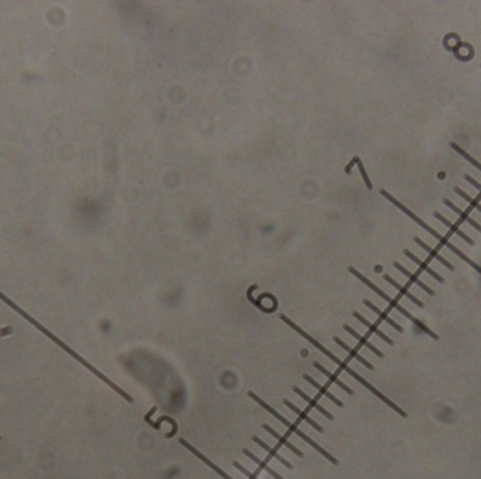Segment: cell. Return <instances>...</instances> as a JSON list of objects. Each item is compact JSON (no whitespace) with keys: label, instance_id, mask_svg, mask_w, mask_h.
Wrapping results in <instances>:
<instances>
[{"label":"cell","instance_id":"1","mask_svg":"<svg viewBox=\"0 0 481 479\" xmlns=\"http://www.w3.org/2000/svg\"><path fill=\"white\" fill-rule=\"evenodd\" d=\"M280 319H282V321H283V322H286V323H287V325H289V326H290L291 329H294V330H296V332H297V333H298V335L303 336V337H304V339H305V340L310 341V343H311V344H312V346H314V347L318 348V350H319V351H321L323 354H325V355H327V357H328V358H330V360L334 361V363H335L336 366H339V367L342 368V366H343V364H345V363H343V361L341 360V358H338V357H336V355L334 354V353H331V351H330V350H328V348L324 347V346H323V344H321V343H319V341L315 340V339H314L312 336L308 335V333H307L305 330H303V329L300 328V326H297L296 323H294V322L291 321L290 318H287V316L283 315V314H282V315H280Z\"/></svg>","mask_w":481,"mask_h":479},{"label":"cell","instance_id":"2","mask_svg":"<svg viewBox=\"0 0 481 479\" xmlns=\"http://www.w3.org/2000/svg\"><path fill=\"white\" fill-rule=\"evenodd\" d=\"M380 194H382V196H383V197H384V198H387V200H389L390 203L394 204V205H396L397 208H400V210H401L402 212H404V214H407V215H408L409 218H412V219H414V221H415V222L418 223L419 226H422L423 229L428 230L429 233H431L432 236H435L436 239H438V241H441L442 243H443V242H445V241H446V239H445V237L442 236V235H439V233H438V232H436V230L434 229V228H431V226H429L428 223L423 222V221H422L421 218L418 217V215H415V214H414V212H412V211H411V210H408V208H407L405 205H402V204L400 203V201H398L397 198L393 197V196H391V194H389L387 191H386V190H380Z\"/></svg>","mask_w":481,"mask_h":479},{"label":"cell","instance_id":"3","mask_svg":"<svg viewBox=\"0 0 481 479\" xmlns=\"http://www.w3.org/2000/svg\"><path fill=\"white\" fill-rule=\"evenodd\" d=\"M286 427H289V429H290L291 432H293V433L296 434V436H298L300 439H303L304 441H305V443H308V444H310V446L312 447L314 450H316V451H318V453L321 454V455H324V457H325V458L328 459V461H331V462H332L334 465H338V459H336L335 457H334V455H331V454L328 453V451H327L325 448H323V447L319 446L318 443H315V441H314V440L311 439V437H308V436H307V434L304 433V432H301V430H300L298 427L294 426V425H293L291 422H289V423L286 425Z\"/></svg>","mask_w":481,"mask_h":479},{"label":"cell","instance_id":"4","mask_svg":"<svg viewBox=\"0 0 481 479\" xmlns=\"http://www.w3.org/2000/svg\"><path fill=\"white\" fill-rule=\"evenodd\" d=\"M179 443H180L182 446L185 447V448H187V450H189L190 453L194 454V455H196V457H197L198 459H201V461H203L204 464H207V465L210 466V468H211V469H212V471H214V472H217L218 475H220V476H221V478H223V479H234V478H232V476H230L228 473L225 472V471H223V469H221L220 466L216 465V464H214V462H212L211 459L207 458V457H205L204 454H201V453H200V451H198V450H196V448H194V447L191 446V444H190V443H189V441H186L185 439H180V440H179Z\"/></svg>","mask_w":481,"mask_h":479},{"label":"cell","instance_id":"5","mask_svg":"<svg viewBox=\"0 0 481 479\" xmlns=\"http://www.w3.org/2000/svg\"><path fill=\"white\" fill-rule=\"evenodd\" d=\"M342 370H345V371H346V373H348V374L350 375V377H352V378H355L356 381H359V382H360V384H362L363 387H366L367 388V389H369V391H371V392H373V394L376 395V396H379V398H380V399L382 400H384V402H386V403H389L390 406L393 407V409H396V410H398V412H400V413H402L401 410H400V409H398V407L396 406V405H394V403H393V402H390L389 399H387V398H386V396H384V395L382 394V392H379V391H377L376 388L373 387V385H370L369 382H367V381L364 380V378H363V377H360V375L357 374V373H356V371H353V370H352V368L349 367V366H348V364H343L342 366Z\"/></svg>","mask_w":481,"mask_h":479},{"label":"cell","instance_id":"6","mask_svg":"<svg viewBox=\"0 0 481 479\" xmlns=\"http://www.w3.org/2000/svg\"><path fill=\"white\" fill-rule=\"evenodd\" d=\"M303 378H304V380H305V381H307L308 384H311V385H312V387L315 388V389H318V391H319V394L323 395V396H325L327 399H330L331 402H334V403H335L336 406L343 407V402H342V400L338 399V398H336L335 395L332 394V392H330V391H328L327 388L324 387V385H321L319 382H316V381L314 380V378H311L310 375H308V374H304V375H303Z\"/></svg>","mask_w":481,"mask_h":479},{"label":"cell","instance_id":"7","mask_svg":"<svg viewBox=\"0 0 481 479\" xmlns=\"http://www.w3.org/2000/svg\"><path fill=\"white\" fill-rule=\"evenodd\" d=\"M283 403H284V406L290 407V409H291V410H293V412H296V413L298 414V416H300V419H303L304 422L307 423V425H310L311 427H314V429H315L316 432H319V433H323V432H324L323 426H319V425L316 423L315 420L311 419V417H310V416H308V414L305 413V412H303V410H301L300 407H297L296 405L293 403V402H290V400H289V399H283Z\"/></svg>","mask_w":481,"mask_h":479},{"label":"cell","instance_id":"8","mask_svg":"<svg viewBox=\"0 0 481 479\" xmlns=\"http://www.w3.org/2000/svg\"><path fill=\"white\" fill-rule=\"evenodd\" d=\"M312 364H314V367L316 368V370H318V371H319V373H323L324 375H325V377H327V378H330L331 380V382H334V384H335L336 387H339L341 388V389H342V391H345V392H346V394H349V395H353V391H352V389H350L349 387H348V385H346V384H343L342 381L339 380V378H338V377H336L335 374H332V373H331V371H328V370H327V368L324 367V366H321V364H319V363H312Z\"/></svg>","mask_w":481,"mask_h":479},{"label":"cell","instance_id":"9","mask_svg":"<svg viewBox=\"0 0 481 479\" xmlns=\"http://www.w3.org/2000/svg\"><path fill=\"white\" fill-rule=\"evenodd\" d=\"M293 391H294V392H296V394L298 395V396H301V398H303L304 400H307V402L310 403L311 406H312V407H314V409H315L316 412H319V413H321V414H324V416H325L327 419L334 420V414L330 413V412H328V410H327L325 407L321 406V405H319V403H318V402H316L315 399H312L311 396H308V395L305 394L304 391H301L300 388L294 387V388H293Z\"/></svg>","mask_w":481,"mask_h":479},{"label":"cell","instance_id":"10","mask_svg":"<svg viewBox=\"0 0 481 479\" xmlns=\"http://www.w3.org/2000/svg\"><path fill=\"white\" fill-rule=\"evenodd\" d=\"M252 440H253V441H255L256 444H259V446L262 447V448H263L264 451H268V453H269V455H271V457H273V458H275V459H277V461H279L280 464H283V465L286 466V468H289V469H293V464H290V462H289L287 459H284L283 457L280 455V454L277 453L276 450H273V448H272V447L269 446V444H266V443H264L263 440L259 439L257 436H253V437H252Z\"/></svg>","mask_w":481,"mask_h":479},{"label":"cell","instance_id":"11","mask_svg":"<svg viewBox=\"0 0 481 479\" xmlns=\"http://www.w3.org/2000/svg\"><path fill=\"white\" fill-rule=\"evenodd\" d=\"M349 271L350 273H352V274H353V276H356L357 277V278H359V280H360V281H363L364 282V284H366V285H367V287H369L370 289H373V291H375V292H376L377 295H380L383 298V300H384V301H387L390 304V305H391V302L394 301V300H393V298H390L389 295H387V294H386V292H384V291H382V289L379 288V287H377V285H375V284H373V282L370 281V280H367V278H366V277L363 276L362 273H359V271H357V270L356 269H353V267H349Z\"/></svg>","mask_w":481,"mask_h":479},{"label":"cell","instance_id":"12","mask_svg":"<svg viewBox=\"0 0 481 479\" xmlns=\"http://www.w3.org/2000/svg\"><path fill=\"white\" fill-rule=\"evenodd\" d=\"M262 427H263V429H264V430H266V432H269V433H271L272 436L275 437V439L279 440L282 446H284V447H286V448H289V450H290L291 453L296 454L297 457H300V458H301V457H304V454L301 453V451H300V450H298L297 447L293 446V444H291V443H290V441H289V440L286 439V437H283L282 434L277 433L276 430H275V429H272V427L269 426V425H266V423H263V426H262Z\"/></svg>","mask_w":481,"mask_h":479},{"label":"cell","instance_id":"13","mask_svg":"<svg viewBox=\"0 0 481 479\" xmlns=\"http://www.w3.org/2000/svg\"><path fill=\"white\" fill-rule=\"evenodd\" d=\"M248 395H249V398H251V399H253V400H255V402H257V403H259L260 406L263 407L264 410H268V412H269V413H271L272 416H275V417H276V419L279 420V422H282V423H283L284 426H286V425L289 423V420L286 419V417H284L283 414H280V413H279V412H277V410H275V409H273V407H272L271 405H269V403H266V402H264V400L262 399V398H259V396H257V395L255 394V392H252V391H249V392H248Z\"/></svg>","mask_w":481,"mask_h":479},{"label":"cell","instance_id":"14","mask_svg":"<svg viewBox=\"0 0 481 479\" xmlns=\"http://www.w3.org/2000/svg\"><path fill=\"white\" fill-rule=\"evenodd\" d=\"M443 203H445V205H448V207H449V208H450V210L455 211L456 214H457V215H459V217H460L461 219H463V221H466V222H467L468 225H471L473 228H475V229L478 230V232H481V225H480V223L475 222L474 219H473V218L470 217L468 214H466L464 211L460 210V208H459L457 205H455V204L452 203V201H449L448 198H445V200H443Z\"/></svg>","mask_w":481,"mask_h":479},{"label":"cell","instance_id":"15","mask_svg":"<svg viewBox=\"0 0 481 479\" xmlns=\"http://www.w3.org/2000/svg\"><path fill=\"white\" fill-rule=\"evenodd\" d=\"M242 453H244L245 455H246V457H249V458H251L252 461L255 462V464H257V465H259V468H262V469H264V471H266V472L269 473L271 476H273V478H275V479H283V476H282V475H279V473H277L276 471H275V469H272L271 466L268 465L266 462H263L262 459L257 458L256 455H255V454H253V453H251V451H249L248 448H244V450H242Z\"/></svg>","mask_w":481,"mask_h":479},{"label":"cell","instance_id":"16","mask_svg":"<svg viewBox=\"0 0 481 479\" xmlns=\"http://www.w3.org/2000/svg\"><path fill=\"white\" fill-rule=\"evenodd\" d=\"M435 217H436V219H439V221H442V222L445 223L446 226H449V229L452 230V232H455V233H456V235H457V236H460L461 239H463V241H466V242H467L468 245H471V246L474 245V241H473L471 237H468L467 235H466V233L463 232V230L459 229V228L456 226L455 223L450 222V221H449V219H446V218L443 217L442 214H439V212H435Z\"/></svg>","mask_w":481,"mask_h":479},{"label":"cell","instance_id":"17","mask_svg":"<svg viewBox=\"0 0 481 479\" xmlns=\"http://www.w3.org/2000/svg\"><path fill=\"white\" fill-rule=\"evenodd\" d=\"M334 340H335V343H338V344H339V346H341V347H342L345 351H348V353H349V355H352V357H353L355 360H357L359 363H362L363 366H364V367H367L369 370H373V366L370 364L369 361L366 360V358H363L362 355L359 354L357 351H355V350H353L352 347H349V346H348V344H346L345 341L341 340V339H339L338 336H335V337H334Z\"/></svg>","mask_w":481,"mask_h":479},{"label":"cell","instance_id":"18","mask_svg":"<svg viewBox=\"0 0 481 479\" xmlns=\"http://www.w3.org/2000/svg\"><path fill=\"white\" fill-rule=\"evenodd\" d=\"M343 329H345L346 332H349L350 335L353 336V337H356V339L359 340V343H360V344H363L364 347L369 348L370 351H373V353H375V354H376V355H379V357H383V353H382V351H380V350H379V348L375 347V346H373L371 343H369V341L366 340V339H364L363 336L359 335V333H357L356 330H353V329L350 328L349 325H343Z\"/></svg>","mask_w":481,"mask_h":479},{"label":"cell","instance_id":"19","mask_svg":"<svg viewBox=\"0 0 481 479\" xmlns=\"http://www.w3.org/2000/svg\"><path fill=\"white\" fill-rule=\"evenodd\" d=\"M363 304H364V305H366V307H369L370 309H371V311H373V312H376L377 315L380 316V318H382L383 321L384 322H387V323H389V325H391V326H393V328L394 329H397V330H398V332H402V328L401 326H400V325H398V323H396V322L393 321V319H391V318H389V315H386V314H384V312H383L382 309H379L376 307V305H373V304H371V302L369 301V300H363Z\"/></svg>","mask_w":481,"mask_h":479},{"label":"cell","instance_id":"20","mask_svg":"<svg viewBox=\"0 0 481 479\" xmlns=\"http://www.w3.org/2000/svg\"><path fill=\"white\" fill-rule=\"evenodd\" d=\"M353 316H355L356 319H359V321L362 322V323H363V325H364V326H367V328L370 329V332H371V333H375V335H377V336H379V337H382L383 340L387 341L389 344H393V340L390 339L389 336L384 335V333H383L382 330H379V329H377L376 326H375V325H371V323H370V322L367 321V319H364V318H363V316L360 315L359 312H353Z\"/></svg>","mask_w":481,"mask_h":479},{"label":"cell","instance_id":"21","mask_svg":"<svg viewBox=\"0 0 481 479\" xmlns=\"http://www.w3.org/2000/svg\"><path fill=\"white\" fill-rule=\"evenodd\" d=\"M414 241H415V242L418 243V245H419L421 248H423V249L426 250V252H428L429 255H431V256L434 257V259H436L438 262L442 263V264H443L445 267H448L449 270H453V269H455V267H453V266H452V264H450V263H449L448 260H446V259H443V257H442L441 255H438V253H436L435 250L432 249L431 246H428V245H426V243H425V242H422V241H421V239H419V237H415Z\"/></svg>","mask_w":481,"mask_h":479},{"label":"cell","instance_id":"22","mask_svg":"<svg viewBox=\"0 0 481 479\" xmlns=\"http://www.w3.org/2000/svg\"><path fill=\"white\" fill-rule=\"evenodd\" d=\"M384 280H386V281H387V282H390V284H391V285H393L394 288L398 289V291L401 292L402 295L407 296V298H408V300H411V301L414 302L415 305H418V307H423V304H422V302L419 301V300H418L416 296H414V295H412V294H411V292H409V291H407V289L404 288L402 285H400V284H398V282H397L396 280H393V278H391V277H390V276H387V274L384 276Z\"/></svg>","mask_w":481,"mask_h":479},{"label":"cell","instance_id":"23","mask_svg":"<svg viewBox=\"0 0 481 479\" xmlns=\"http://www.w3.org/2000/svg\"><path fill=\"white\" fill-rule=\"evenodd\" d=\"M394 266H396V269H398L400 270V271H401L402 274H404V276H407L409 278V280H411V281L412 282H415L416 285H418V287H421L422 289H423V291H426V292H428L429 295H434V291H432V289L429 288L428 285H425V284H423V282L421 281V280H418V277H415L414 276V274H412V273H409L408 270L407 269H404V267H402L401 264H400V263H394Z\"/></svg>","mask_w":481,"mask_h":479},{"label":"cell","instance_id":"24","mask_svg":"<svg viewBox=\"0 0 481 479\" xmlns=\"http://www.w3.org/2000/svg\"><path fill=\"white\" fill-rule=\"evenodd\" d=\"M404 255H407V256H408L409 259L412 260V262H415L416 264H418V266H419V267H421V269L423 270V271H426V273H428L429 276H432V277H434V278H435V280H438V281H439V282H443V278H442V277L439 276L438 273H435V271H434V270L431 269V267H428V266H426L425 263H422L421 260H419V259H418V257H416L415 255H412V253H411L409 250H404Z\"/></svg>","mask_w":481,"mask_h":479},{"label":"cell","instance_id":"25","mask_svg":"<svg viewBox=\"0 0 481 479\" xmlns=\"http://www.w3.org/2000/svg\"><path fill=\"white\" fill-rule=\"evenodd\" d=\"M443 245H445V246H446L448 249L452 250V252L455 253L456 256H459V257H460V259H461V260H464V262H466V263H468V264H470V266H471L473 269L477 270V271H478V273H480V274H481V267H480V266H478L477 263L473 262V260H471L470 257L466 256V255H464L463 252H460V250L457 249V248H456L455 245H452V243L448 242V241H445V242H443Z\"/></svg>","mask_w":481,"mask_h":479},{"label":"cell","instance_id":"26","mask_svg":"<svg viewBox=\"0 0 481 479\" xmlns=\"http://www.w3.org/2000/svg\"><path fill=\"white\" fill-rule=\"evenodd\" d=\"M450 148H452L453 151L457 152V153H459L460 156H463V158L466 159V160H468V162L473 164L474 167H477V169L481 171V163H480V162H478V160H475V159L473 158V156H471L470 153H467V152L464 151L463 148H460V146L456 144V142H450Z\"/></svg>","mask_w":481,"mask_h":479},{"label":"cell","instance_id":"27","mask_svg":"<svg viewBox=\"0 0 481 479\" xmlns=\"http://www.w3.org/2000/svg\"><path fill=\"white\" fill-rule=\"evenodd\" d=\"M453 190H455L456 194H459V196H460L461 198H464V200H466V201H467V203L470 204V205H471L473 208H475V210L478 211V212H481V204L478 203V201H477L475 198L470 197V196H468V194H467V193H466V191L461 190L460 187H455Z\"/></svg>","mask_w":481,"mask_h":479},{"label":"cell","instance_id":"28","mask_svg":"<svg viewBox=\"0 0 481 479\" xmlns=\"http://www.w3.org/2000/svg\"><path fill=\"white\" fill-rule=\"evenodd\" d=\"M162 422H169V423L172 425V427H173V430H172L171 433L166 434V437H168V439H171L172 436H175V434H176V432H178V425H176V422L172 419V417H169V416H161L158 422L155 423L153 429H155V430H159V429H161V423H162Z\"/></svg>","mask_w":481,"mask_h":479},{"label":"cell","instance_id":"29","mask_svg":"<svg viewBox=\"0 0 481 479\" xmlns=\"http://www.w3.org/2000/svg\"><path fill=\"white\" fill-rule=\"evenodd\" d=\"M355 162L357 163V167H359L360 174H362L363 180H364V183H366V187H367L369 190H371V189H373V184H371V182H370L369 176H367V171H366V169H364V166H363L360 158H359V156H355Z\"/></svg>","mask_w":481,"mask_h":479},{"label":"cell","instance_id":"30","mask_svg":"<svg viewBox=\"0 0 481 479\" xmlns=\"http://www.w3.org/2000/svg\"><path fill=\"white\" fill-rule=\"evenodd\" d=\"M232 464H234V466H235V468H237V469H239V471H241V472L244 473V475H246V476H248V478H249V479H257L256 476H255V475H253V473H252V472H249V471H248V469H246V468H245L244 465H241V464H239V462H238V461H234V462H232Z\"/></svg>","mask_w":481,"mask_h":479},{"label":"cell","instance_id":"31","mask_svg":"<svg viewBox=\"0 0 481 479\" xmlns=\"http://www.w3.org/2000/svg\"><path fill=\"white\" fill-rule=\"evenodd\" d=\"M464 178H466V180H467L468 183L471 184L473 187H475V189H477V190H478V191H480V193H481V184L478 183L477 180H474V178L471 177L470 174H464Z\"/></svg>","mask_w":481,"mask_h":479}]
</instances>
